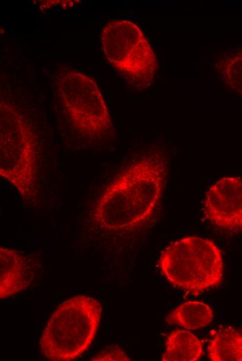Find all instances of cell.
Wrapping results in <instances>:
<instances>
[{"instance_id": "obj_1", "label": "cell", "mask_w": 242, "mask_h": 361, "mask_svg": "<svg viewBox=\"0 0 242 361\" xmlns=\"http://www.w3.org/2000/svg\"><path fill=\"white\" fill-rule=\"evenodd\" d=\"M168 160L160 152L141 156L120 171L96 202L91 216L102 228L127 231L145 224L162 196Z\"/></svg>"}, {"instance_id": "obj_2", "label": "cell", "mask_w": 242, "mask_h": 361, "mask_svg": "<svg viewBox=\"0 0 242 361\" xmlns=\"http://www.w3.org/2000/svg\"><path fill=\"white\" fill-rule=\"evenodd\" d=\"M102 305L95 299L76 295L61 303L50 316L39 342L51 361H71L88 351L97 332Z\"/></svg>"}, {"instance_id": "obj_3", "label": "cell", "mask_w": 242, "mask_h": 361, "mask_svg": "<svg viewBox=\"0 0 242 361\" xmlns=\"http://www.w3.org/2000/svg\"><path fill=\"white\" fill-rule=\"evenodd\" d=\"M38 167L39 148L31 126L13 106L1 103V176L29 201L38 192Z\"/></svg>"}, {"instance_id": "obj_4", "label": "cell", "mask_w": 242, "mask_h": 361, "mask_svg": "<svg viewBox=\"0 0 242 361\" xmlns=\"http://www.w3.org/2000/svg\"><path fill=\"white\" fill-rule=\"evenodd\" d=\"M159 265L168 282L188 294L198 295L223 280L222 253L209 239L191 236L170 243Z\"/></svg>"}, {"instance_id": "obj_5", "label": "cell", "mask_w": 242, "mask_h": 361, "mask_svg": "<svg viewBox=\"0 0 242 361\" xmlns=\"http://www.w3.org/2000/svg\"><path fill=\"white\" fill-rule=\"evenodd\" d=\"M104 54L112 67L133 87H148L158 68L156 58L140 28L127 20H114L102 29Z\"/></svg>"}, {"instance_id": "obj_6", "label": "cell", "mask_w": 242, "mask_h": 361, "mask_svg": "<svg viewBox=\"0 0 242 361\" xmlns=\"http://www.w3.org/2000/svg\"><path fill=\"white\" fill-rule=\"evenodd\" d=\"M56 92L72 126L82 136L100 139L113 129L111 117L96 83L74 70L61 73Z\"/></svg>"}, {"instance_id": "obj_7", "label": "cell", "mask_w": 242, "mask_h": 361, "mask_svg": "<svg viewBox=\"0 0 242 361\" xmlns=\"http://www.w3.org/2000/svg\"><path fill=\"white\" fill-rule=\"evenodd\" d=\"M204 215L216 227L233 233L242 231V178L223 177L207 192Z\"/></svg>"}, {"instance_id": "obj_8", "label": "cell", "mask_w": 242, "mask_h": 361, "mask_svg": "<svg viewBox=\"0 0 242 361\" xmlns=\"http://www.w3.org/2000/svg\"><path fill=\"white\" fill-rule=\"evenodd\" d=\"M34 276L27 258L18 251L0 248V299L26 290Z\"/></svg>"}, {"instance_id": "obj_9", "label": "cell", "mask_w": 242, "mask_h": 361, "mask_svg": "<svg viewBox=\"0 0 242 361\" xmlns=\"http://www.w3.org/2000/svg\"><path fill=\"white\" fill-rule=\"evenodd\" d=\"M208 355L212 361H242V333L230 326H219L210 339Z\"/></svg>"}, {"instance_id": "obj_10", "label": "cell", "mask_w": 242, "mask_h": 361, "mask_svg": "<svg viewBox=\"0 0 242 361\" xmlns=\"http://www.w3.org/2000/svg\"><path fill=\"white\" fill-rule=\"evenodd\" d=\"M203 344L192 333L176 330L169 334L166 350L161 360L163 361H196L202 355Z\"/></svg>"}, {"instance_id": "obj_11", "label": "cell", "mask_w": 242, "mask_h": 361, "mask_svg": "<svg viewBox=\"0 0 242 361\" xmlns=\"http://www.w3.org/2000/svg\"><path fill=\"white\" fill-rule=\"evenodd\" d=\"M213 318V310L209 305L201 301H189L175 308L166 320L170 324L196 330L208 326Z\"/></svg>"}, {"instance_id": "obj_12", "label": "cell", "mask_w": 242, "mask_h": 361, "mask_svg": "<svg viewBox=\"0 0 242 361\" xmlns=\"http://www.w3.org/2000/svg\"><path fill=\"white\" fill-rule=\"evenodd\" d=\"M218 69L225 84L242 96V50L223 58Z\"/></svg>"}, {"instance_id": "obj_13", "label": "cell", "mask_w": 242, "mask_h": 361, "mask_svg": "<svg viewBox=\"0 0 242 361\" xmlns=\"http://www.w3.org/2000/svg\"><path fill=\"white\" fill-rule=\"evenodd\" d=\"M91 360H130L129 357L118 346L111 345L102 350Z\"/></svg>"}]
</instances>
